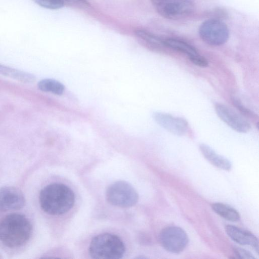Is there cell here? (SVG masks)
<instances>
[{
	"label": "cell",
	"mask_w": 259,
	"mask_h": 259,
	"mask_svg": "<svg viewBox=\"0 0 259 259\" xmlns=\"http://www.w3.org/2000/svg\"><path fill=\"white\" fill-rule=\"evenodd\" d=\"M151 2L161 16L171 20L185 17L194 9L191 0H151Z\"/></svg>",
	"instance_id": "5"
},
{
	"label": "cell",
	"mask_w": 259,
	"mask_h": 259,
	"mask_svg": "<svg viewBox=\"0 0 259 259\" xmlns=\"http://www.w3.org/2000/svg\"><path fill=\"white\" fill-rule=\"evenodd\" d=\"M232 102L234 106L244 115L250 118L257 117V115L253 111L246 107L236 97H232Z\"/></svg>",
	"instance_id": "18"
},
{
	"label": "cell",
	"mask_w": 259,
	"mask_h": 259,
	"mask_svg": "<svg viewBox=\"0 0 259 259\" xmlns=\"http://www.w3.org/2000/svg\"><path fill=\"white\" fill-rule=\"evenodd\" d=\"M159 241L167 251L179 253L187 247L189 238L185 231L177 226H169L162 229L159 234Z\"/></svg>",
	"instance_id": "7"
},
{
	"label": "cell",
	"mask_w": 259,
	"mask_h": 259,
	"mask_svg": "<svg viewBox=\"0 0 259 259\" xmlns=\"http://www.w3.org/2000/svg\"><path fill=\"white\" fill-rule=\"evenodd\" d=\"M138 39L142 42L152 47L164 46L163 40L153 33L140 29L135 32Z\"/></svg>",
	"instance_id": "17"
},
{
	"label": "cell",
	"mask_w": 259,
	"mask_h": 259,
	"mask_svg": "<svg viewBox=\"0 0 259 259\" xmlns=\"http://www.w3.org/2000/svg\"><path fill=\"white\" fill-rule=\"evenodd\" d=\"M233 251L238 258L245 259H254L253 255L244 249L240 247H234Z\"/></svg>",
	"instance_id": "22"
},
{
	"label": "cell",
	"mask_w": 259,
	"mask_h": 259,
	"mask_svg": "<svg viewBox=\"0 0 259 259\" xmlns=\"http://www.w3.org/2000/svg\"><path fill=\"white\" fill-rule=\"evenodd\" d=\"M200 150L203 156L213 165L225 170H230L232 164L226 157L217 153L208 145L201 144L199 145Z\"/></svg>",
	"instance_id": "12"
},
{
	"label": "cell",
	"mask_w": 259,
	"mask_h": 259,
	"mask_svg": "<svg viewBox=\"0 0 259 259\" xmlns=\"http://www.w3.org/2000/svg\"><path fill=\"white\" fill-rule=\"evenodd\" d=\"M64 6L77 8H87L90 7V3L87 0H60Z\"/></svg>",
	"instance_id": "20"
},
{
	"label": "cell",
	"mask_w": 259,
	"mask_h": 259,
	"mask_svg": "<svg viewBox=\"0 0 259 259\" xmlns=\"http://www.w3.org/2000/svg\"><path fill=\"white\" fill-rule=\"evenodd\" d=\"M0 74L23 83H32L35 80V76L29 72L21 71L0 64Z\"/></svg>",
	"instance_id": "13"
},
{
	"label": "cell",
	"mask_w": 259,
	"mask_h": 259,
	"mask_svg": "<svg viewBox=\"0 0 259 259\" xmlns=\"http://www.w3.org/2000/svg\"><path fill=\"white\" fill-rule=\"evenodd\" d=\"M213 210L221 217L231 222L239 221L240 216L234 208L222 203H214L211 205Z\"/></svg>",
	"instance_id": "15"
},
{
	"label": "cell",
	"mask_w": 259,
	"mask_h": 259,
	"mask_svg": "<svg viewBox=\"0 0 259 259\" xmlns=\"http://www.w3.org/2000/svg\"><path fill=\"white\" fill-rule=\"evenodd\" d=\"M215 110L219 117L233 130L246 133L251 129L249 122L229 107L218 103Z\"/></svg>",
	"instance_id": "8"
},
{
	"label": "cell",
	"mask_w": 259,
	"mask_h": 259,
	"mask_svg": "<svg viewBox=\"0 0 259 259\" xmlns=\"http://www.w3.org/2000/svg\"><path fill=\"white\" fill-rule=\"evenodd\" d=\"M31 233V224L22 214L11 213L0 220V241L8 247L16 248L24 245Z\"/></svg>",
	"instance_id": "2"
},
{
	"label": "cell",
	"mask_w": 259,
	"mask_h": 259,
	"mask_svg": "<svg viewBox=\"0 0 259 259\" xmlns=\"http://www.w3.org/2000/svg\"><path fill=\"white\" fill-rule=\"evenodd\" d=\"M89 251L90 256L94 258L117 259L123 256L125 247L123 241L117 235L103 233L92 239Z\"/></svg>",
	"instance_id": "3"
},
{
	"label": "cell",
	"mask_w": 259,
	"mask_h": 259,
	"mask_svg": "<svg viewBox=\"0 0 259 259\" xmlns=\"http://www.w3.org/2000/svg\"><path fill=\"white\" fill-rule=\"evenodd\" d=\"M190 61L195 65L200 67H206L208 66L207 60L199 54L188 57Z\"/></svg>",
	"instance_id": "21"
},
{
	"label": "cell",
	"mask_w": 259,
	"mask_h": 259,
	"mask_svg": "<svg viewBox=\"0 0 259 259\" xmlns=\"http://www.w3.org/2000/svg\"><path fill=\"white\" fill-rule=\"evenodd\" d=\"M152 116L160 126L174 135L182 136L188 130V122L184 118L162 112H155Z\"/></svg>",
	"instance_id": "10"
},
{
	"label": "cell",
	"mask_w": 259,
	"mask_h": 259,
	"mask_svg": "<svg viewBox=\"0 0 259 259\" xmlns=\"http://www.w3.org/2000/svg\"><path fill=\"white\" fill-rule=\"evenodd\" d=\"M75 196L67 186L52 183L44 187L39 193V202L42 209L53 215L63 214L73 207Z\"/></svg>",
	"instance_id": "1"
},
{
	"label": "cell",
	"mask_w": 259,
	"mask_h": 259,
	"mask_svg": "<svg viewBox=\"0 0 259 259\" xmlns=\"http://www.w3.org/2000/svg\"><path fill=\"white\" fill-rule=\"evenodd\" d=\"M164 46L187 55L188 57L196 55V49L189 44L175 38H168L163 40Z\"/></svg>",
	"instance_id": "14"
},
{
	"label": "cell",
	"mask_w": 259,
	"mask_h": 259,
	"mask_svg": "<svg viewBox=\"0 0 259 259\" xmlns=\"http://www.w3.org/2000/svg\"><path fill=\"white\" fill-rule=\"evenodd\" d=\"M38 5L45 8L55 10L64 7L60 0H32Z\"/></svg>",
	"instance_id": "19"
},
{
	"label": "cell",
	"mask_w": 259,
	"mask_h": 259,
	"mask_svg": "<svg viewBox=\"0 0 259 259\" xmlns=\"http://www.w3.org/2000/svg\"><path fill=\"white\" fill-rule=\"evenodd\" d=\"M25 197L18 188L6 186L0 189V213L24 207Z\"/></svg>",
	"instance_id": "9"
},
{
	"label": "cell",
	"mask_w": 259,
	"mask_h": 259,
	"mask_svg": "<svg viewBox=\"0 0 259 259\" xmlns=\"http://www.w3.org/2000/svg\"><path fill=\"white\" fill-rule=\"evenodd\" d=\"M199 34L206 44L213 46L224 44L229 37V30L227 25L221 20L210 19L200 25Z\"/></svg>",
	"instance_id": "6"
},
{
	"label": "cell",
	"mask_w": 259,
	"mask_h": 259,
	"mask_svg": "<svg viewBox=\"0 0 259 259\" xmlns=\"http://www.w3.org/2000/svg\"><path fill=\"white\" fill-rule=\"evenodd\" d=\"M138 194L135 188L128 183L119 181L110 185L106 191V198L111 205L129 207L138 201Z\"/></svg>",
	"instance_id": "4"
},
{
	"label": "cell",
	"mask_w": 259,
	"mask_h": 259,
	"mask_svg": "<svg viewBox=\"0 0 259 259\" xmlns=\"http://www.w3.org/2000/svg\"><path fill=\"white\" fill-rule=\"evenodd\" d=\"M39 90L50 92L57 95H62L65 90L64 85L60 82L53 79L46 78L39 81L37 84Z\"/></svg>",
	"instance_id": "16"
},
{
	"label": "cell",
	"mask_w": 259,
	"mask_h": 259,
	"mask_svg": "<svg viewBox=\"0 0 259 259\" xmlns=\"http://www.w3.org/2000/svg\"><path fill=\"white\" fill-rule=\"evenodd\" d=\"M225 229L228 235L233 241L241 245L251 246L258 253V241L252 233L231 225L226 226Z\"/></svg>",
	"instance_id": "11"
}]
</instances>
